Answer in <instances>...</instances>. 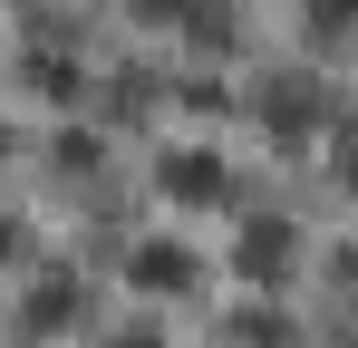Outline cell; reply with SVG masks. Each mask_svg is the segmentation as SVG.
<instances>
[{
    "mask_svg": "<svg viewBox=\"0 0 358 348\" xmlns=\"http://www.w3.org/2000/svg\"><path fill=\"white\" fill-rule=\"evenodd\" d=\"M262 126H271L281 145H300V136L320 126V97H310V78H271V87H262Z\"/></svg>",
    "mask_w": 358,
    "mask_h": 348,
    "instance_id": "277c9868",
    "label": "cell"
},
{
    "mask_svg": "<svg viewBox=\"0 0 358 348\" xmlns=\"http://www.w3.org/2000/svg\"><path fill=\"white\" fill-rule=\"evenodd\" d=\"M194 281H203V271H194L184 242H136V252H126V290H145V300H184Z\"/></svg>",
    "mask_w": 358,
    "mask_h": 348,
    "instance_id": "7a4b0ae2",
    "label": "cell"
},
{
    "mask_svg": "<svg viewBox=\"0 0 358 348\" xmlns=\"http://www.w3.org/2000/svg\"><path fill=\"white\" fill-rule=\"evenodd\" d=\"M291 242H300V232L281 223V213H252V223H242V252H233V271H242V281H262V290H271V281H291V261H300Z\"/></svg>",
    "mask_w": 358,
    "mask_h": 348,
    "instance_id": "6da1fadb",
    "label": "cell"
},
{
    "mask_svg": "<svg viewBox=\"0 0 358 348\" xmlns=\"http://www.w3.org/2000/svg\"><path fill=\"white\" fill-rule=\"evenodd\" d=\"M107 348H165V339H155V329H126V339H107Z\"/></svg>",
    "mask_w": 358,
    "mask_h": 348,
    "instance_id": "9c48e42d",
    "label": "cell"
},
{
    "mask_svg": "<svg viewBox=\"0 0 358 348\" xmlns=\"http://www.w3.org/2000/svg\"><path fill=\"white\" fill-rule=\"evenodd\" d=\"M300 20H310L320 39H339V29H349V20H358V0H300Z\"/></svg>",
    "mask_w": 358,
    "mask_h": 348,
    "instance_id": "52a82bcc",
    "label": "cell"
},
{
    "mask_svg": "<svg viewBox=\"0 0 358 348\" xmlns=\"http://www.w3.org/2000/svg\"><path fill=\"white\" fill-rule=\"evenodd\" d=\"M29 78H39V97H49V107L78 97V68H59V58H29Z\"/></svg>",
    "mask_w": 358,
    "mask_h": 348,
    "instance_id": "ba28073f",
    "label": "cell"
},
{
    "mask_svg": "<svg viewBox=\"0 0 358 348\" xmlns=\"http://www.w3.org/2000/svg\"><path fill=\"white\" fill-rule=\"evenodd\" d=\"M223 348H291L281 310H242V329H223Z\"/></svg>",
    "mask_w": 358,
    "mask_h": 348,
    "instance_id": "8992f818",
    "label": "cell"
},
{
    "mask_svg": "<svg viewBox=\"0 0 358 348\" xmlns=\"http://www.w3.org/2000/svg\"><path fill=\"white\" fill-rule=\"evenodd\" d=\"M165 203H233V174H223V155H213V145H184V155H165Z\"/></svg>",
    "mask_w": 358,
    "mask_h": 348,
    "instance_id": "3957f363",
    "label": "cell"
},
{
    "mask_svg": "<svg viewBox=\"0 0 358 348\" xmlns=\"http://www.w3.org/2000/svg\"><path fill=\"white\" fill-rule=\"evenodd\" d=\"M20 329H29V339H68V329H78V281H39L20 300Z\"/></svg>",
    "mask_w": 358,
    "mask_h": 348,
    "instance_id": "5b68a950",
    "label": "cell"
}]
</instances>
